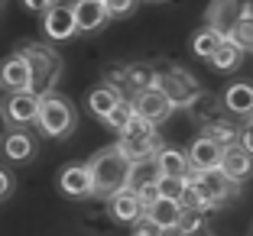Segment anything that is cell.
<instances>
[{"label": "cell", "instance_id": "8fae6325", "mask_svg": "<svg viewBox=\"0 0 253 236\" xmlns=\"http://www.w3.org/2000/svg\"><path fill=\"white\" fill-rule=\"evenodd\" d=\"M59 191L72 201H88L94 198V185H91V171L88 162L84 165H65L59 171Z\"/></svg>", "mask_w": 253, "mask_h": 236}, {"label": "cell", "instance_id": "f1b7e54d", "mask_svg": "<svg viewBox=\"0 0 253 236\" xmlns=\"http://www.w3.org/2000/svg\"><path fill=\"white\" fill-rule=\"evenodd\" d=\"M231 39H234V42H237L244 52H253V10H250V13H244V16H240V23L234 26Z\"/></svg>", "mask_w": 253, "mask_h": 236}, {"label": "cell", "instance_id": "7c38bea8", "mask_svg": "<svg viewBox=\"0 0 253 236\" xmlns=\"http://www.w3.org/2000/svg\"><path fill=\"white\" fill-rule=\"evenodd\" d=\"M36 136L30 133V130H10L3 139H0V152H3V159L13 165H26L36 159Z\"/></svg>", "mask_w": 253, "mask_h": 236}, {"label": "cell", "instance_id": "603a6c76", "mask_svg": "<svg viewBox=\"0 0 253 236\" xmlns=\"http://www.w3.org/2000/svg\"><path fill=\"white\" fill-rule=\"evenodd\" d=\"M159 84V71L149 62H133V65H126V78H124V88L140 94L146 88H156Z\"/></svg>", "mask_w": 253, "mask_h": 236}, {"label": "cell", "instance_id": "ac0fdd59", "mask_svg": "<svg viewBox=\"0 0 253 236\" xmlns=\"http://www.w3.org/2000/svg\"><path fill=\"white\" fill-rule=\"evenodd\" d=\"M117 149L136 162V159H156V152L163 149V139L159 133H149V136H117Z\"/></svg>", "mask_w": 253, "mask_h": 236}, {"label": "cell", "instance_id": "4316f807", "mask_svg": "<svg viewBox=\"0 0 253 236\" xmlns=\"http://www.w3.org/2000/svg\"><path fill=\"white\" fill-rule=\"evenodd\" d=\"M217 45H221V36H217L214 30H208V26H201V30L192 36V52L198 55V59H205V62L217 52Z\"/></svg>", "mask_w": 253, "mask_h": 236}, {"label": "cell", "instance_id": "6da1fadb", "mask_svg": "<svg viewBox=\"0 0 253 236\" xmlns=\"http://www.w3.org/2000/svg\"><path fill=\"white\" fill-rule=\"evenodd\" d=\"M88 171H91V185H94V198L107 201L117 191L126 188V175H130V159L114 146H104L101 152H94L88 159Z\"/></svg>", "mask_w": 253, "mask_h": 236}, {"label": "cell", "instance_id": "cb8c5ba5", "mask_svg": "<svg viewBox=\"0 0 253 236\" xmlns=\"http://www.w3.org/2000/svg\"><path fill=\"white\" fill-rule=\"evenodd\" d=\"M244 55L247 52L240 49L234 39H221V45H217V52L211 55V68L214 71H234V68H240V62H244Z\"/></svg>", "mask_w": 253, "mask_h": 236}, {"label": "cell", "instance_id": "484cf974", "mask_svg": "<svg viewBox=\"0 0 253 236\" xmlns=\"http://www.w3.org/2000/svg\"><path fill=\"white\" fill-rule=\"evenodd\" d=\"M201 133L211 136V139H214L217 146L227 149V146H237V139H240V126H234L231 120H224V117H221V120H214L211 126H205Z\"/></svg>", "mask_w": 253, "mask_h": 236}, {"label": "cell", "instance_id": "5b68a950", "mask_svg": "<svg viewBox=\"0 0 253 236\" xmlns=\"http://www.w3.org/2000/svg\"><path fill=\"white\" fill-rule=\"evenodd\" d=\"M159 88L169 97L172 107H179V110H188L195 103V97L201 94L198 78L192 71H185V68H166V71H159Z\"/></svg>", "mask_w": 253, "mask_h": 236}, {"label": "cell", "instance_id": "9c48e42d", "mask_svg": "<svg viewBox=\"0 0 253 236\" xmlns=\"http://www.w3.org/2000/svg\"><path fill=\"white\" fill-rule=\"evenodd\" d=\"M0 88L7 94H23V91H33V71H30V62L23 59L20 52L7 55L0 62Z\"/></svg>", "mask_w": 253, "mask_h": 236}, {"label": "cell", "instance_id": "83f0119b", "mask_svg": "<svg viewBox=\"0 0 253 236\" xmlns=\"http://www.w3.org/2000/svg\"><path fill=\"white\" fill-rule=\"evenodd\" d=\"M133 117H136V113H133V103H130V97H124V101H120L117 107H114V110L104 117V126L111 130V133H117V136H120V133H124V126L130 123Z\"/></svg>", "mask_w": 253, "mask_h": 236}, {"label": "cell", "instance_id": "ba28073f", "mask_svg": "<svg viewBox=\"0 0 253 236\" xmlns=\"http://www.w3.org/2000/svg\"><path fill=\"white\" fill-rule=\"evenodd\" d=\"M130 103H133V113L140 120H146V123H153V126H159V123H166V120L172 117V107L169 103V97L163 94V88H146V91H140V94H133L130 97Z\"/></svg>", "mask_w": 253, "mask_h": 236}, {"label": "cell", "instance_id": "e0dca14e", "mask_svg": "<svg viewBox=\"0 0 253 236\" xmlns=\"http://www.w3.org/2000/svg\"><path fill=\"white\" fill-rule=\"evenodd\" d=\"M224 103V113H231V117H253V84L250 81H234L231 88L224 91L221 97Z\"/></svg>", "mask_w": 253, "mask_h": 236}, {"label": "cell", "instance_id": "e575fe53", "mask_svg": "<svg viewBox=\"0 0 253 236\" xmlns=\"http://www.w3.org/2000/svg\"><path fill=\"white\" fill-rule=\"evenodd\" d=\"M136 198H140V204H143V210H146L149 204H156L163 194H159V185H143L140 191H136Z\"/></svg>", "mask_w": 253, "mask_h": 236}, {"label": "cell", "instance_id": "4fadbf2b", "mask_svg": "<svg viewBox=\"0 0 253 236\" xmlns=\"http://www.w3.org/2000/svg\"><path fill=\"white\" fill-rule=\"evenodd\" d=\"M221 159H224V146H217L205 133L198 139H192V146H188V165H192V171H214V169H221Z\"/></svg>", "mask_w": 253, "mask_h": 236}, {"label": "cell", "instance_id": "d6a6232c", "mask_svg": "<svg viewBox=\"0 0 253 236\" xmlns=\"http://www.w3.org/2000/svg\"><path fill=\"white\" fill-rule=\"evenodd\" d=\"M149 133H156V126L146 123V120H140V117H133L130 123L124 126V133H120V136H149Z\"/></svg>", "mask_w": 253, "mask_h": 236}, {"label": "cell", "instance_id": "2e32d148", "mask_svg": "<svg viewBox=\"0 0 253 236\" xmlns=\"http://www.w3.org/2000/svg\"><path fill=\"white\" fill-rule=\"evenodd\" d=\"M221 171L231 181H237V185H244V181H250V175H253V155L247 152L244 146H227L224 149V159H221Z\"/></svg>", "mask_w": 253, "mask_h": 236}, {"label": "cell", "instance_id": "f35d334b", "mask_svg": "<svg viewBox=\"0 0 253 236\" xmlns=\"http://www.w3.org/2000/svg\"><path fill=\"white\" fill-rule=\"evenodd\" d=\"M133 227H136L133 236H159V227H153L149 220H140V223H133Z\"/></svg>", "mask_w": 253, "mask_h": 236}, {"label": "cell", "instance_id": "8992f818", "mask_svg": "<svg viewBox=\"0 0 253 236\" xmlns=\"http://www.w3.org/2000/svg\"><path fill=\"white\" fill-rule=\"evenodd\" d=\"M250 10H253L250 0H211L208 13H205V26L214 30L221 39H231V33L240 23V16L250 13Z\"/></svg>", "mask_w": 253, "mask_h": 236}, {"label": "cell", "instance_id": "d4e9b609", "mask_svg": "<svg viewBox=\"0 0 253 236\" xmlns=\"http://www.w3.org/2000/svg\"><path fill=\"white\" fill-rule=\"evenodd\" d=\"M156 181H159L156 159H136V162H130V175H126V188L130 191H140L143 185H156Z\"/></svg>", "mask_w": 253, "mask_h": 236}, {"label": "cell", "instance_id": "60d3db41", "mask_svg": "<svg viewBox=\"0 0 253 236\" xmlns=\"http://www.w3.org/2000/svg\"><path fill=\"white\" fill-rule=\"evenodd\" d=\"M3 3H7V0H0V10H3Z\"/></svg>", "mask_w": 253, "mask_h": 236}, {"label": "cell", "instance_id": "5bb4252c", "mask_svg": "<svg viewBox=\"0 0 253 236\" xmlns=\"http://www.w3.org/2000/svg\"><path fill=\"white\" fill-rule=\"evenodd\" d=\"M75 10V23H78V33H97L107 26V7L104 0H75L72 3Z\"/></svg>", "mask_w": 253, "mask_h": 236}, {"label": "cell", "instance_id": "8d00e7d4", "mask_svg": "<svg viewBox=\"0 0 253 236\" xmlns=\"http://www.w3.org/2000/svg\"><path fill=\"white\" fill-rule=\"evenodd\" d=\"M13 188H16V181H13V175H10V169L0 165V201H7L10 194H13Z\"/></svg>", "mask_w": 253, "mask_h": 236}, {"label": "cell", "instance_id": "7402d4cb", "mask_svg": "<svg viewBox=\"0 0 253 236\" xmlns=\"http://www.w3.org/2000/svg\"><path fill=\"white\" fill-rule=\"evenodd\" d=\"M188 113H192L195 123L205 130V126H211L214 120H221V117H224V103H221V97L208 94V91H201V94L195 97V103L188 107Z\"/></svg>", "mask_w": 253, "mask_h": 236}, {"label": "cell", "instance_id": "30bf717a", "mask_svg": "<svg viewBox=\"0 0 253 236\" xmlns=\"http://www.w3.org/2000/svg\"><path fill=\"white\" fill-rule=\"evenodd\" d=\"M42 33H45L49 42H65V39H72L75 33H78L72 3H55V7L42 16Z\"/></svg>", "mask_w": 253, "mask_h": 236}, {"label": "cell", "instance_id": "9a60e30c", "mask_svg": "<svg viewBox=\"0 0 253 236\" xmlns=\"http://www.w3.org/2000/svg\"><path fill=\"white\" fill-rule=\"evenodd\" d=\"M107 214L117 223H140L143 220V204H140V198H136V191L124 188V191H117L114 198H107Z\"/></svg>", "mask_w": 253, "mask_h": 236}, {"label": "cell", "instance_id": "f546056e", "mask_svg": "<svg viewBox=\"0 0 253 236\" xmlns=\"http://www.w3.org/2000/svg\"><path fill=\"white\" fill-rule=\"evenodd\" d=\"M205 220H208V214H201V210H182L179 233L182 236H201L205 233Z\"/></svg>", "mask_w": 253, "mask_h": 236}, {"label": "cell", "instance_id": "74e56055", "mask_svg": "<svg viewBox=\"0 0 253 236\" xmlns=\"http://www.w3.org/2000/svg\"><path fill=\"white\" fill-rule=\"evenodd\" d=\"M237 142L253 155V117H247V120H244V126H240V139H237Z\"/></svg>", "mask_w": 253, "mask_h": 236}, {"label": "cell", "instance_id": "ab89813d", "mask_svg": "<svg viewBox=\"0 0 253 236\" xmlns=\"http://www.w3.org/2000/svg\"><path fill=\"white\" fill-rule=\"evenodd\" d=\"M10 133V126H7V120H3V110H0V139Z\"/></svg>", "mask_w": 253, "mask_h": 236}, {"label": "cell", "instance_id": "d590c367", "mask_svg": "<svg viewBox=\"0 0 253 236\" xmlns=\"http://www.w3.org/2000/svg\"><path fill=\"white\" fill-rule=\"evenodd\" d=\"M55 3H62V0H23V7L30 10V13H39V16H45Z\"/></svg>", "mask_w": 253, "mask_h": 236}, {"label": "cell", "instance_id": "ffe728a7", "mask_svg": "<svg viewBox=\"0 0 253 236\" xmlns=\"http://www.w3.org/2000/svg\"><path fill=\"white\" fill-rule=\"evenodd\" d=\"M156 169L163 178H188L192 165H188V152L182 149H172V146H163L156 152Z\"/></svg>", "mask_w": 253, "mask_h": 236}, {"label": "cell", "instance_id": "7a4b0ae2", "mask_svg": "<svg viewBox=\"0 0 253 236\" xmlns=\"http://www.w3.org/2000/svg\"><path fill=\"white\" fill-rule=\"evenodd\" d=\"M23 59L30 62V71H33V94H52L55 84H59L62 71H65V62L62 55L52 49L49 42H23L16 49Z\"/></svg>", "mask_w": 253, "mask_h": 236}, {"label": "cell", "instance_id": "d6986e66", "mask_svg": "<svg viewBox=\"0 0 253 236\" xmlns=\"http://www.w3.org/2000/svg\"><path fill=\"white\" fill-rule=\"evenodd\" d=\"M182 210H185V207H182L179 201L159 198L156 204H149L146 210H143V220H149L153 227H159V230H175L179 220H182Z\"/></svg>", "mask_w": 253, "mask_h": 236}, {"label": "cell", "instance_id": "44dd1931", "mask_svg": "<svg viewBox=\"0 0 253 236\" xmlns=\"http://www.w3.org/2000/svg\"><path fill=\"white\" fill-rule=\"evenodd\" d=\"M120 101H124V91L111 88V84H97V88L88 91V110H91V117H97V120H104Z\"/></svg>", "mask_w": 253, "mask_h": 236}, {"label": "cell", "instance_id": "1f68e13d", "mask_svg": "<svg viewBox=\"0 0 253 236\" xmlns=\"http://www.w3.org/2000/svg\"><path fill=\"white\" fill-rule=\"evenodd\" d=\"M136 3H140V0H104L111 20H124V16H130L136 10Z\"/></svg>", "mask_w": 253, "mask_h": 236}, {"label": "cell", "instance_id": "836d02e7", "mask_svg": "<svg viewBox=\"0 0 253 236\" xmlns=\"http://www.w3.org/2000/svg\"><path fill=\"white\" fill-rule=\"evenodd\" d=\"M124 78H126V65H107L104 68V84L124 91Z\"/></svg>", "mask_w": 253, "mask_h": 236}, {"label": "cell", "instance_id": "7bdbcfd3", "mask_svg": "<svg viewBox=\"0 0 253 236\" xmlns=\"http://www.w3.org/2000/svg\"><path fill=\"white\" fill-rule=\"evenodd\" d=\"M201 236H208V233H201Z\"/></svg>", "mask_w": 253, "mask_h": 236}, {"label": "cell", "instance_id": "52a82bcc", "mask_svg": "<svg viewBox=\"0 0 253 236\" xmlns=\"http://www.w3.org/2000/svg\"><path fill=\"white\" fill-rule=\"evenodd\" d=\"M0 110L7 120L10 130H26V126H36V113H39V94L33 91H23V94H7L0 101Z\"/></svg>", "mask_w": 253, "mask_h": 236}, {"label": "cell", "instance_id": "3957f363", "mask_svg": "<svg viewBox=\"0 0 253 236\" xmlns=\"http://www.w3.org/2000/svg\"><path fill=\"white\" fill-rule=\"evenodd\" d=\"M75 123H78V117H75V107H72L68 97L55 94V91L39 97L36 130L42 136H49V139H62V136H68L75 130Z\"/></svg>", "mask_w": 253, "mask_h": 236}, {"label": "cell", "instance_id": "b9f144b4", "mask_svg": "<svg viewBox=\"0 0 253 236\" xmlns=\"http://www.w3.org/2000/svg\"><path fill=\"white\" fill-rule=\"evenodd\" d=\"M153 3H159V0H153Z\"/></svg>", "mask_w": 253, "mask_h": 236}, {"label": "cell", "instance_id": "277c9868", "mask_svg": "<svg viewBox=\"0 0 253 236\" xmlns=\"http://www.w3.org/2000/svg\"><path fill=\"white\" fill-rule=\"evenodd\" d=\"M185 181L201 194V201H205L211 210L224 207L227 201H234L240 194V185H237V181H231L221 169H214V171H188Z\"/></svg>", "mask_w": 253, "mask_h": 236}, {"label": "cell", "instance_id": "4dcf8cb0", "mask_svg": "<svg viewBox=\"0 0 253 236\" xmlns=\"http://www.w3.org/2000/svg\"><path fill=\"white\" fill-rule=\"evenodd\" d=\"M159 194L169 201H182V194H185V178H163L159 175Z\"/></svg>", "mask_w": 253, "mask_h": 236}]
</instances>
